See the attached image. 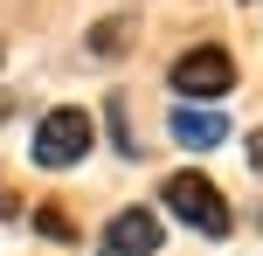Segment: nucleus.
Listing matches in <instances>:
<instances>
[{"mask_svg":"<svg viewBox=\"0 0 263 256\" xmlns=\"http://www.w3.org/2000/svg\"><path fill=\"white\" fill-rule=\"evenodd\" d=\"M104 118H111V146H118L125 160H139V139L125 132V97H111V104H104Z\"/></svg>","mask_w":263,"mask_h":256,"instance_id":"0eeeda50","label":"nucleus"},{"mask_svg":"<svg viewBox=\"0 0 263 256\" xmlns=\"http://www.w3.org/2000/svg\"><path fill=\"white\" fill-rule=\"evenodd\" d=\"M159 215L153 208H118L111 215V229L97 235V256H159Z\"/></svg>","mask_w":263,"mask_h":256,"instance_id":"20e7f679","label":"nucleus"},{"mask_svg":"<svg viewBox=\"0 0 263 256\" xmlns=\"http://www.w3.org/2000/svg\"><path fill=\"white\" fill-rule=\"evenodd\" d=\"M166 76H173V90H180V104H208V97L236 90V55L215 49V42H201V49H187Z\"/></svg>","mask_w":263,"mask_h":256,"instance_id":"7ed1b4c3","label":"nucleus"},{"mask_svg":"<svg viewBox=\"0 0 263 256\" xmlns=\"http://www.w3.org/2000/svg\"><path fill=\"white\" fill-rule=\"evenodd\" d=\"M35 229L49 235V243H77V229H69V215H63V208H35Z\"/></svg>","mask_w":263,"mask_h":256,"instance_id":"6e6552de","label":"nucleus"},{"mask_svg":"<svg viewBox=\"0 0 263 256\" xmlns=\"http://www.w3.org/2000/svg\"><path fill=\"white\" fill-rule=\"evenodd\" d=\"M90 139H97L90 111H77V104H55L49 118L35 125V139H28V160H35L42 173H63V166H77L83 152H90Z\"/></svg>","mask_w":263,"mask_h":256,"instance_id":"f03ea898","label":"nucleus"},{"mask_svg":"<svg viewBox=\"0 0 263 256\" xmlns=\"http://www.w3.org/2000/svg\"><path fill=\"white\" fill-rule=\"evenodd\" d=\"M250 166H263V132H256V139H250Z\"/></svg>","mask_w":263,"mask_h":256,"instance_id":"9b49d317","label":"nucleus"},{"mask_svg":"<svg viewBox=\"0 0 263 256\" xmlns=\"http://www.w3.org/2000/svg\"><path fill=\"white\" fill-rule=\"evenodd\" d=\"M166 132H173V146H187V152L229 146V118H222V111H208V104H180V111L166 118Z\"/></svg>","mask_w":263,"mask_h":256,"instance_id":"39448f33","label":"nucleus"},{"mask_svg":"<svg viewBox=\"0 0 263 256\" xmlns=\"http://www.w3.org/2000/svg\"><path fill=\"white\" fill-rule=\"evenodd\" d=\"M0 215H21V194L14 187H0Z\"/></svg>","mask_w":263,"mask_h":256,"instance_id":"1a4fd4ad","label":"nucleus"},{"mask_svg":"<svg viewBox=\"0 0 263 256\" xmlns=\"http://www.w3.org/2000/svg\"><path fill=\"white\" fill-rule=\"evenodd\" d=\"M132 28H139V14H118V21H104V28H90V49H97V55H118L125 42H132Z\"/></svg>","mask_w":263,"mask_h":256,"instance_id":"423d86ee","label":"nucleus"},{"mask_svg":"<svg viewBox=\"0 0 263 256\" xmlns=\"http://www.w3.org/2000/svg\"><path fill=\"white\" fill-rule=\"evenodd\" d=\"M14 118V90H0V125H7Z\"/></svg>","mask_w":263,"mask_h":256,"instance_id":"9d476101","label":"nucleus"},{"mask_svg":"<svg viewBox=\"0 0 263 256\" xmlns=\"http://www.w3.org/2000/svg\"><path fill=\"white\" fill-rule=\"evenodd\" d=\"M159 201H166V215L173 222H187L194 235H208V243H222L229 229H236V215H229V201H222V187H215L208 173H166V187H159Z\"/></svg>","mask_w":263,"mask_h":256,"instance_id":"f257e3e1","label":"nucleus"},{"mask_svg":"<svg viewBox=\"0 0 263 256\" xmlns=\"http://www.w3.org/2000/svg\"><path fill=\"white\" fill-rule=\"evenodd\" d=\"M256 229H263V215H256Z\"/></svg>","mask_w":263,"mask_h":256,"instance_id":"f8f14e48","label":"nucleus"}]
</instances>
